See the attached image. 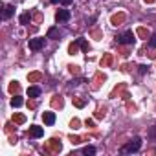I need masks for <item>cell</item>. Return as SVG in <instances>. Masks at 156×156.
<instances>
[{
	"mask_svg": "<svg viewBox=\"0 0 156 156\" xmlns=\"http://www.w3.org/2000/svg\"><path fill=\"white\" fill-rule=\"evenodd\" d=\"M140 147H141V140H140V138H132L129 143H125V145L121 147V152H123V154L136 152V151H140Z\"/></svg>",
	"mask_w": 156,
	"mask_h": 156,
	"instance_id": "obj_1",
	"label": "cell"
},
{
	"mask_svg": "<svg viewBox=\"0 0 156 156\" xmlns=\"http://www.w3.org/2000/svg\"><path fill=\"white\" fill-rule=\"evenodd\" d=\"M116 41H118L119 44H132V42L136 41V37H134V33H132V31H125V33L118 35V37H116Z\"/></svg>",
	"mask_w": 156,
	"mask_h": 156,
	"instance_id": "obj_2",
	"label": "cell"
},
{
	"mask_svg": "<svg viewBox=\"0 0 156 156\" xmlns=\"http://www.w3.org/2000/svg\"><path fill=\"white\" fill-rule=\"evenodd\" d=\"M44 46V37H37V39H30V50L39 51Z\"/></svg>",
	"mask_w": 156,
	"mask_h": 156,
	"instance_id": "obj_3",
	"label": "cell"
},
{
	"mask_svg": "<svg viewBox=\"0 0 156 156\" xmlns=\"http://www.w3.org/2000/svg\"><path fill=\"white\" fill-rule=\"evenodd\" d=\"M42 134H44V129L42 127H37V125H31L30 130H28V136H31V138H41Z\"/></svg>",
	"mask_w": 156,
	"mask_h": 156,
	"instance_id": "obj_4",
	"label": "cell"
},
{
	"mask_svg": "<svg viewBox=\"0 0 156 156\" xmlns=\"http://www.w3.org/2000/svg\"><path fill=\"white\" fill-rule=\"evenodd\" d=\"M68 19H70V11L68 9H59L57 15H55V20L57 22H66Z\"/></svg>",
	"mask_w": 156,
	"mask_h": 156,
	"instance_id": "obj_5",
	"label": "cell"
},
{
	"mask_svg": "<svg viewBox=\"0 0 156 156\" xmlns=\"http://www.w3.org/2000/svg\"><path fill=\"white\" fill-rule=\"evenodd\" d=\"M42 121H44L46 125H53V123H55V114H53V112H44V114H42Z\"/></svg>",
	"mask_w": 156,
	"mask_h": 156,
	"instance_id": "obj_6",
	"label": "cell"
},
{
	"mask_svg": "<svg viewBox=\"0 0 156 156\" xmlns=\"http://www.w3.org/2000/svg\"><path fill=\"white\" fill-rule=\"evenodd\" d=\"M39 96H41V88H39V87H30V88H28V98L35 99V98H39Z\"/></svg>",
	"mask_w": 156,
	"mask_h": 156,
	"instance_id": "obj_7",
	"label": "cell"
},
{
	"mask_svg": "<svg viewBox=\"0 0 156 156\" xmlns=\"http://www.w3.org/2000/svg\"><path fill=\"white\" fill-rule=\"evenodd\" d=\"M79 46H81V42H79V39H77L75 42H72V44L68 46V53H70V55H75L77 50H79Z\"/></svg>",
	"mask_w": 156,
	"mask_h": 156,
	"instance_id": "obj_8",
	"label": "cell"
},
{
	"mask_svg": "<svg viewBox=\"0 0 156 156\" xmlns=\"http://www.w3.org/2000/svg\"><path fill=\"white\" fill-rule=\"evenodd\" d=\"M13 13H15V6H11V4L4 6V13H2V17H4V19H9Z\"/></svg>",
	"mask_w": 156,
	"mask_h": 156,
	"instance_id": "obj_9",
	"label": "cell"
},
{
	"mask_svg": "<svg viewBox=\"0 0 156 156\" xmlns=\"http://www.w3.org/2000/svg\"><path fill=\"white\" fill-rule=\"evenodd\" d=\"M50 147H51V151H53V152H59V151L62 149V145H61V141H57L55 138H53V140H50Z\"/></svg>",
	"mask_w": 156,
	"mask_h": 156,
	"instance_id": "obj_10",
	"label": "cell"
},
{
	"mask_svg": "<svg viewBox=\"0 0 156 156\" xmlns=\"http://www.w3.org/2000/svg\"><path fill=\"white\" fill-rule=\"evenodd\" d=\"M22 105H24V99L22 98H19V96L11 98V107H22Z\"/></svg>",
	"mask_w": 156,
	"mask_h": 156,
	"instance_id": "obj_11",
	"label": "cell"
},
{
	"mask_svg": "<svg viewBox=\"0 0 156 156\" xmlns=\"http://www.w3.org/2000/svg\"><path fill=\"white\" fill-rule=\"evenodd\" d=\"M123 19H125V15H123V13H119V15H114V17H112V24H114V26H118V24H119Z\"/></svg>",
	"mask_w": 156,
	"mask_h": 156,
	"instance_id": "obj_12",
	"label": "cell"
},
{
	"mask_svg": "<svg viewBox=\"0 0 156 156\" xmlns=\"http://www.w3.org/2000/svg\"><path fill=\"white\" fill-rule=\"evenodd\" d=\"M83 154H87V156H94V154H96V149H94L92 145H88V147L83 149Z\"/></svg>",
	"mask_w": 156,
	"mask_h": 156,
	"instance_id": "obj_13",
	"label": "cell"
},
{
	"mask_svg": "<svg viewBox=\"0 0 156 156\" xmlns=\"http://www.w3.org/2000/svg\"><path fill=\"white\" fill-rule=\"evenodd\" d=\"M57 37H59L57 28H50V31H48V39H57Z\"/></svg>",
	"mask_w": 156,
	"mask_h": 156,
	"instance_id": "obj_14",
	"label": "cell"
},
{
	"mask_svg": "<svg viewBox=\"0 0 156 156\" xmlns=\"http://www.w3.org/2000/svg\"><path fill=\"white\" fill-rule=\"evenodd\" d=\"M28 22H30V13L20 15V24H28Z\"/></svg>",
	"mask_w": 156,
	"mask_h": 156,
	"instance_id": "obj_15",
	"label": "cell"
},
{
	"mask_svg": "<svg viewBox=\"0 0 156 156\" xmlns=\"http://www.w3.org/2000/svg\"><path fill=\"white\" fill-rule=\"evenodd\" d=\"M19 88H20V87H19L17 81H13V83L9 85V92H19Z\"/></svg>",
	"mask_w": 156,
	"mask_h": 156,
	"instance_id": "obj_16",
	"label": "cell"
},
{
	"mask_svg": "<svg viewBox=\"0 0 156 156\" xmlns=\"http://www.w3.org/2000/svg\"><path fill=\"white\" fill-rule=\"evenodd\" d=\"M13 121H17V123H24L26 118H24L22 114H17V116H13Z\"/></svg>",
	"mask_w": 156,
	"mask_h": 156,
	"instance_id": "obj_17",
	"label": "cell"
},
{
	"mask_svg": "<svg viewBox=\"0 0 156 156\" xmlns=\"http://www.w3.org/2000/svg\"><path fill=\"white\" fill-rule=\"evenodd\" d=\"M149 46H151V48H156V33L151 35V39H149Z\"/></svg>",
	"mask_w": 156,
	"mask_h": 156,
	"instance_id": "obj_18",
	"label": "cell"
},
{
	"mask_svg": "<svg viewBox=\"0 0 156 156\" xmlns=\"http://www.w3.org/2000/svg\"><path fill=\"white\" fill-rule=\"evenodd\" d=\"M79 42H81V48H83L85 51H88V50H90V46H88V42H87L85 39H79Z\"/></svg>",
	"mask_w": 156,
	"mask_h": 156,
	"instance_id": "obj_19",
	"label": "cell"
},
{
	"mask_svg": "<svg viewBox=\"0 0 156 156\" xmlns=\"http://www.w3.org/2000/svg\"><path fill=\"white\" fill-rule=\"evenodd\" d=\"M73 103H75V107H79V108L85 107V101H83V99H73Z\"/></svg>",
	"mask_w": 156,
	"mask_h": 156,
	"instance_id": "obj_20",
	"label": "cell"
},
{
	"mask_svg": "<svg viewBox=\"0 0 156 156\" xmlns=\"http://www.w3.org/2000/svg\"><path fill=\"white\" fill-rule=\"evenodd\" d=\"M149 136H151V138H156V125H154V127L149 130Z\"/></svg>",
	"mask_w": 156,
	"mask_h": 156,
	"instance_id": "obj_21",
	"label": "cell"
},
{
	"mask_svg": "<svg viewBox=\"0 0 156 156\" xmlns=\"http://www.w3.org/2000/svg\"><path fill=\"white\" fill-rule=\"evenodd\" d=\"M30 79H33V81H35V79H41V73H31Z\"/></svg>",
	"mask_w": 156,
	"mask_h": 156,
	"instance_id": "obj_22",
	"label": "cell"
},
{
	"mask_svg": "<svg viewBox=\"0 0 156 156\" xmlns=\"http://www.w3.org/2000/svg\"><path fill=\"white\" fill-rule=\"evenodd\" d=\"M138 33H140V35H141V37H145V35H147V31H145V30H143V28H140V30H138Z\"/></svg>",
	"mask_w": 156,
	"mask_h": 156,
	"instance_id": "obj_23",
	"label": "cell"
},
{
	"mask_svg": "<svg viewBox=\"0 0 156 156\" xmlns=\"http://www.w3.org/2000/svg\"><path fill=\"white\" fill-rule=\"evenodd\" d=\"M77 125H79V121L73 119V121H72V129H77Z\"/></svg>",
	"mask_w": 156,
	"mask_h": 156,
	"instance_id": "obj_24",
	"label": "cell"
},
{
	"mask_svg": "<svg viewBox=\"0 0 156 156\" xmlns=\"http://www.w3.org/2000/svg\"><path fill=\"white\" fill-rule=\"evenodd\" d=\"M147 72V66H140V73H145Z\"/></svg>",
	"mask_w": 156,
	"mask_h": 156,
	"instance_id": "obj_25",
	"label": "cell"
},
{
	"mask_svg": "<svg viewBox=\"0 0 156 156\" xmlns=\"http://www.w3.org/2000/svg\"><path fill=\"white\" fill-rule=\"evenodd\" d=\"M105 116V110H98V118H103Z\"/></svg>",
	"mask_w": 156,
	"mask_h": 156,
	"instance_id": "obj_26",
	"label": "cell"
},
{
	"mask_svg": "<svg viewBox=\"0 0 156 156\" xmlns=\"http://www.w3.org/2000/svg\"><path fill=\"white\" fill-rule=\"evenodd\" d=\"M70 2H72V0H61V4H64V6H68Z\"/></svg>",
	"mask_w": 156,
	"mask_h": 156,
	"instance_id": "obj_27",
	"label": "cell"
},
{
	"mask_svg": "<svg viewBox=\"0 0 156 156\" xmlns=\"http://www.w3.org/2000/svg\"><path fill=\"white\" fill-rule=\"evenodd\" d=\"M145 2H147V4H151V2H154V0H145Z\"/></svg>",
	"mask_w": 156,
	"mask_h": 156,
	"instance_id": "obj_28",
	"label": "cell"
}]
</instances>
